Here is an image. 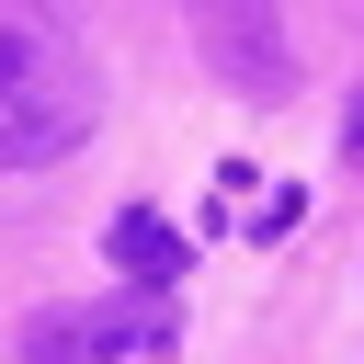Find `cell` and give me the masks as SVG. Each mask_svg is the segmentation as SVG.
Masks as SVG:
<instances>
[{
	"label": "cell",
	"instance_id": "1",
	"mask_svg": "<svg viewBox=\"0 0 364 364\" xmlns=\"http://www.w3.org/2000/svg\"><path fill=\"white\" fill-rule=\"evenodd\" d=\"M91 125H102V68H91V46H80L57 11L0 0V171H46V159H68Z\"/></svg>",
	"mask_w": 364,
	"mask_h": 364
},
{
	"label": "cell",
	"instance_id": "2",
	"mask_svg": "<svg viewBox=\"0 0 364 364\" xmlns=\"http://www.w3.org/2000/svg\"><path fill=\"white\" fill-rule=\"evenodd\" d=\"M125 353H171V307L148 284L91 296V307H34L23 318V364H125Z\"/></svg>",
	"mask_w": 364,
	"mask_h": 364
},
{
	"label": "cell",
	"instance_id": "3",
	"mask_svg": "<svg viewBox=\"0 0 364 364\" xmlns=\"http://www.w3.org/2000/svg\"><path fill=\"white\" fill-rule=\"evenodd\" d=\"M182 23H193V57L239 102H296V46H284L273 0H182Z\"/></svg>",
	"mask_w": 364,
	"mask_h": 364
},
{
	"label": "cell",
	"instance_id": "4",
	"mask_svg": "<svg viewBox=\"0 0 364 364\" xmlns=\"http://www.w3.org/2000/svg\"><path fill=\"white\" fill-rule=\"evenodd\" d=\"M102 250H114V273H125V284H148V296H171V284H182V228H171V216H148V205H125V216L102 228Z\"/></svg>",
	"mask_w": 364,
	"mask_h": 364
},
{
	"label": "cell",
	"instance_id": "5",
	"mask_svg": "<svg viewBox=\"0 0 364 364\" xmlns=\"http://www.w3.org/2000/svg\"><path fill=\"white\" fill-rule=\"evenodd\" d=\"M341 171L364 182V91H353V114H341Z\"/></svg>",
	"mask_w": 364,
	"mask_h": 364
}]
</instances>
